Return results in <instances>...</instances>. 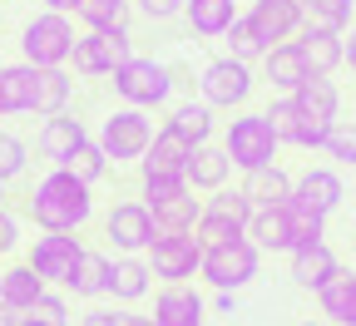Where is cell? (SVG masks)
<instances>
[{
    "instance_id": "obj_3",
    "label": "cell",
    "mask_w": 356,
    "mask_h": 326,
    "mask_svg": "<svg viewBox=\"0 0 356 326\" xmlns=\"http://www.w3.org/2000/svg\"><path fill=\"white\" fill-rule=\"evenodd\" d=\"M154 133H159V129H154L149 109L119 104V109L104 114V124H99V133H95V144L109 154L114 168H139L144 154H149V144H154Z\"/></svg>"
},
{
    "instance_id": "obj_50",
    "label": "cell",
    "mask_w": 356,
    "mask_h": 326,
    "mask_svg": "<svg viewBox=\"0 0 356 326\" xmlns=\"http://www.w3.org/2000/svg\"><path fill=\"white\" fill-rule=\"evenodd\" d=\"M124 326H154V321H149V316H139V311H129V307H124Z\"/></svg>"
},
{
    "instance_id": "obj_8",
    "label": "cell",
    "mask_w": 356,
    "mask_h": 326,
    "mask_svg": "<svg viewBox=\"0 0 356 326\" xmlns=\"http://www.w3.org/2000/svg\"><path fill=\"white\" fill-rule=\"evenodd\" d=\"M252 89H257L252 65H243V60H233V55L208 60V65H203V74H198V99H203V104H213V109H222V114L248 109Z\"/></svg>"
},
{
    "instance_id": "obj_4",
    "label": "cell",
    "mask_w": 356,
    "mask_h": 326,
    "mask_svg": "<svg viewBox=\"0 0 356 326\" xmlns=\"http://www.w3.org/2000/svg\"><path fill=\"white\" fill-rule=\"evenodd\" d=\"M74 15H60V10H40L20 25V60L35 65V70H55V65H70L74 55Z\"/></svg>"
},
{
    "instance_id": "obj_48",
    "label": "cell",
    "mask_w": 356,
    "mask_h": 326,
    "mask_svg": "<svg viewBox=\"0 0 356 326\" xmlns=\"http://www.w3.org/2000/svg\"><path fill=\"white\" fill-rule=\"evenodd\" d=\"M0 326H25V311H15V307L0 302Z\"/></svg>"
},
{
    "instance_id": "obj_17",
    "label": "cell",
    "mask_w": 356,
    "mask_h": 326,
    "mask_svg": "<svg viewBox=\"0 0 356 326\" xmlns=\"http://www.w3.org/2000/svg\"><path fill=\"white\" fill-rule=\"evenodd\" d=\"M203 297L188 287V282H163L159 292H154V311H149V321L154 326H203Z\"/></svg>"
},
{
    "instance_id": "obj_1",
    "label": "cell",
    "mask_w": 356,
    "mask_h": 326,
    "mask_svg": "<svg viewBox=\"0 0 356 326\" xmlns=\"http://www.w3.org/2000/svg\"><path fill=\"white\" fill-rule=\"evenodd\" d=\"M25 218L40 232H84L95 222V188L70 168H50L25 198Z\"/></svg>"
},
{
    "instance_id": "obj_5",
    "label": "cell",
    "mask_w": 356,
    "mask_h": 326,
    "mask_svg": "<svg viewBox=\"0 0 356 326\" xmlns=\"http://www.w3.org/2000/svg\"><path fill=\"white\" fill-rule=\"evenodd\" d=\"M173 84H178L173 65H163V60H154V55H134V60H124V65L114 70V95H119V104L149 109V114H154V109H168Z\"/></svg>"
},
{
    "instance_id": "obj_7",
    "label": "cell",
    "mask_w": 356,
    "mask_h": 326,
    "mask_svg": "<svg viewBox=\"0 0 356 326\" xmlns=\"http://www.w3.org/2000/svg\"><path fill=\"white\" fill-rule=\"evenodd\" d=\"M257 267H262V247L248 238H228V243H213L208 252H203V282L213 287V292H243L252 277H257Z\"/></svg>"
},
{
    "instance_id": "obj_30",
    "label": "cell",
    "mask_w": 356,
    "mask_h": 326,
    "mask_svg": "<svg viewBox=\"0 0 356 326\" xmlns=\"http://www.w3.org/2000/svg\"><path fill=\"white\" fill-rule=\"evenodd\" d=\"M168 129H178L188 144H213V129H218V109L203 99H184V104H168Z\"/></svg>"
},
{
    "instance_id": "obj_15",
    "label": "cell",
    "mask_w": 356,
    "mask_h": 326,
    "mask_svg": "<svg viewBox=\"0 0 356 326\" xmlns=\"http://www.w3.org/2000/svg\"><path fill=\"white\" fill-rule=\"evenodd\" d=\"M267 119H273V129H277V138L282 144H292V149H327V133L337 129H327V124H317V119H307L297 104H292V95H277L273 104H267Z\"/></svg>"
},
{
    "instance_id": "obj_44",
    "label": "cell",
    "mask_w": 356,
    "mask_h": 326,
    "mask_svg": "<svg viewBox=\"0 0 356 326\" xmlns=\"http://www.w3.org/2000/svg\"><path fill=\"white\" fill-rule=\"evenodd\" d=\"M20 238H25V232H20V218H15L10 208H0V262H6L10 252H20Z\"/></svg>"
},
{
    "instance_id": "obj_9",
    "label": "cell",
    "mask_w": 356,
    "mask_h": 326,
    "mask_svg": "<svg viewBox=\"0 0 356 326\" xmlns=\"http://www.w3.org/2000/svg\"><path fill=\"white\" fill-rule=\"evenodd\" d=\"M84 252H89V247L79 243V232H35L25 262L35 267V277H44V287L70 292V282H74Z\"/></svg>"
},
{
    "instance_id": "obj_10",
    "label": "cell",
    "mask_w": 356,
    "mask_h": 326,
    "mask_svg": "<svg viewBox=\"0 0 356 326\" xmlns=\"http://www.w3.org/2000/svg\"><path fill=\"white\" fill-rule=\"evenodd\" d=\"M134 60V40L129 30H84L74 40V55H70V70L79 79H114V70Z\"/></svg>"
},
{
    "instance_id": "obj_32",
    "label": "cell",
    "mask_w": 356,
    "mask_h": 326,
    "mask_svg": "<svg viewBox=\"0 0 356 326\" xmlns=\"http://www.w3.org/2000/svg\"><path fill=\"white\" fill-rule=\"evenodd\" d=\"M248 238H252L262 252H292L287 213H282V208H252V218H248Z\"/></svg>"
},
{
    "instance_id": "obj_19",
    "label": "cell",
    "mask_w": 356,
    "mask_h": 326,
    "mask_svg": "<svg viewBox=\"0 0 356 326\" xmlns=\"http://www.w3.org/2000/svg\"><path fill=\"white\" fill-rule=\"evenodd\" d=\"M292 198H302L307 208H317V213H337V208H341V198H346V183H341V173H337V168L317 163V168H302V173H297Z\"/></svg>"
},
{
    "instance_id": "obj_45",
    "label": "cell",
    "mask_w": 356,
    "mask_h": 326,
    "mask_svg": "<svg viewBox=\"0 0 356 326\" xmlns=\"http://www.w3.org/2000/svg\"><path fill=\"white\" fill-rule=\"evenodd\" d=\"M79 326H124V311H114V307H89V311L79 316Z\"/></svg>"
},
{
    "instance_id": "obj_27",
    "label": "cell",
    "mask_w": 356,
    "mask_h": 326,
    "mask_svg": "<svg viewBox=\"0 0 356 326\" xmlns=\"http://www.w3.org/2000/svg\"><path fill=\"white\" fill-rule=\"evenodd\" d=\"M35 114V65H0V119Z\"/></svg>"
},
{
    "instance_id": "obj_51",
    "label": "cell",
    "mask_w": 356,
    "mask_h": 326,
    "mask_svg": "<svg viewBox=\"0 0 356 326\" xmlns=\"http://www.w3.org/2000/svg\"><path fill=\"white\" fill-rule=\"evenodd\" d=\"M25 326H44V321H40V316H25Z\"/></svg>"
},
{
    "instance_id": "obj_47",
    "label": "cell",
    "mask_w": 356,
    "mask_h": 326,
    "mask_svg": "<svg viewBox=\"0 0 356 326\" xmlns=\"http://www.w3.org/2000/svg\"><path fill=\"white\" fill-rule=\"evenodd\" d=\"M341 44H346V70L356 74V25H351V30L341 35Z\"/></svg>"
},
{
    "instance_id": "obj_29",
    "label": "cell",
    "mask_w": 356,
    "mask_h": 326,
    "mask_svg": "<svg viewBox=\"0 0 356 326\" xmlns=\"http://www.w3.org/2000/svg\"><path fill=\"white\" fill-rule=\"evenodd\" d=\"M74 99V70L70 65H55V70H35V114L50 119V114H65Z\"/></svg>"
},
{
    "instance_id": "obj_43",
    "label": "cell",
    "mask_w": 356,
    "mask_h": 326,
    "mask_svg": "<svg viewBox=\"0 0 356 326\" xmlns=\"http://www.w3.org/2000/svg\"><path fill=\"white\" fill-rule=\"evenodd\" d=\"M134 10L144 20H154V25H168V20L184 15V0H134Z\"/></svg>"
},
{
    "instance_id": "obj_41",
    "label": "cell",
    "mask_w": 356,
    "mask_h": 326,
    "mask_svg": "<svg viewBox=\"0 0 356 326\" xmlns=\"http://www.w3.org/2000/svg\"><path fill=\"white\" fill-rule=\"evenodd\" d=\"M193 232H198V243H203V247H213V243L243 238L248 227H243V222H233V218H222V213H208V208H203V218H198V227H193Z\"/></svg>"
},
{
    "instance_id": "obj_25",
    "label": "cell",
    "mask_w": 356,
    "mask_h": 326,
    "mask_svg": "<svg viewBox=\"0 0 356 326\" xmlns=\"http://www.w3.org/2000/svg\"><path fill=\"white\" fill-rule=\"evenodd\" d=\"M228 173H233V158L222 144H198L193 158H188V188L193 193H218V188H228Z\"/></svg>"
},
{
    "instance_id": "obj_37",
    "label": "cell",
    "mask_w": 356,
    "mask_h": 326,
    "mask_svg": "<svg viewBox=\"0 0 356 326\" xmlns=\"http://www.w3.org/2000/svg\"><path fill=\"white\" fill-rule=\"evenodd\" d=\"M302 10H307V25H327V30H351V10H356V0H302Z\"/></svg>"
},
{
    "instance_id": "obj_38",
    "label": "cell",
    "mask_w": 356,
    "mask_h": 326,
    "mask_svg": "<svg viewBox=\"0 0 356 326\" xmlns=\"http://www.w3.org/2000/svg\"><path fill=\"white\" fill-rule=\"evenodd\" d=\"M65 168H70L74 178H84V183H89V188H95V183H104V178L114 173V163H109V154H104V149L95 144V138H89V144H84V149H74V158H70Z\"/></svg>"
},
{
    "instance_id": "obj_16",
    "label": "cell",
    "mask_w": 356,
    "mask_h": 326,
    "mask_svg": "<svg viewBox=\"0 0 356 326\" xmlns=\"http://www.w3.org/2000/svg\"><path fill=\"white\" fill-rule=\"evenodd\" d=\"M193 149L198 144H188L178 129H159L154 133V144H149V154H144V163H139V178H184L188 173V158H193Z\"/></svg>"
},
{
    "instance_id": "obj_53",
    "label": "cell",
    "mask_w": 356,
    "mask_h": 326,
    "mask_svg": "<svg viewBox=\"0 0 356 326\" xmlns=\"http://www.w3.org/2000/svg\"><path fill=\"white\" fill-rule=\"evenodd\" d=\"M351 252H356V238H351Z\"/></svg>"
},
{
    "instance_id": "obj_18",
    "label": "cell",
    "mask_w": 356,
    "mask_h": 326,
    "mask_svg": "<svg viewBox=\"0 0 356 326\" xmlns=\"http://www.w3.org/2000/svg\"><path fill=\"white\" fill-rule=\"evenodd\" d=\"M262 79L277 89V95H297V89L312 79V65L302 55V44L287 40V44H273V50L262 55Z\"/></svg>"
},
{
    "instance_id": "obj_2",
    "label": "cell",
    "mask_w": 356,
    "mask_h": 326,
    "mask_svg": "<svg viewBox=\"0 0 356 326\" xmlns=\"http://www.w3.org/2000/svg\"><path fill=\"white\" fill-rule=\"evenodd\" d=\"M222 149H228V158H233L238 173H252V168L277 163L282 138H277L273 119H267V109H238L228 119V129H222Z\"/></svg>"
},
{
    "instance_id": "obj_46",
    "label": "cell",
    "mask_w": 356,
    "mask_h": 326,
    "mask_svg": "<svg viewBox=\"0 0 356 326\" xmlns=\"http://www.w3.org/2000/svg\"><path fill=\"white\" fill-rule=\"evenodd\" d=\"M213 307H218L222 316H233V311H238V292H218V297H213Z\"/></svg>"
},
{
    "instance_id": "obj_24",
    "label": "cell",
    "mask_w": 356,
    "mask_h": 326,
    "mask_svg": "<svg viewBox=\"0 0 356 326\" xmlns=\"http://www.w3.org/2000/svg\"><path fill=\"white\" fill-rule=\"evenodd\" d=\"M238 0H184V20L198 40H222L238 25Z\"/></svg>"
},
{
    "instance_id": "obj_52",
    "label": "cell",
    "mask_w": 356,
    "mask_h": 326,
    "mask_svg": "<svg viewBox=\"0 0 356 326\" xmlns=\"http://www.w3.org/2000/svg\"><path fill=\"white\" fill-rule=\"evenodd\" d=\"M297 326H322V321H297Z\"/></svg>"
},
{
    "instance_id": "obj_12",
    "label": "cell",
    "mask_w": 356,
    "mask_h": 326,
    "mask_svg": "<svg viewBox=\"0 0 356 326\" xmlns=\"http://www.w3.org/2000/svg\"><path fill=\"white\" fill-rule=\"evenodd\" d=\"M203 252L208 247L198 243V232H159L144 257H149L159 282H193L203 272Z\"/></svg>"
},
{
    "instance_id": "obj_40",
    "label": "cell",
    "mask_w": 356,
    "mask_h": 326,
    "mask_svg": "<svg viewBox=\"0 0 356 326\" xmlns=\"http://www.w3.org/2000/svg\"><path fill=\"white\" fill-rule=\"evenodd\" d=\"M337 168H356V124L351 119H341L332 133H327V149H322Z\"/></svg>"
},
{
    "instance_id": "obj_13",
    "label": "cell",
    "mask_w": 356,
    "mask_h": 326,
    "mask_svg": "<svg viewBox=\"0 0 356 326\" xmlns=\"http://www.w3.org/2000/svg\"><path fill=\"white\" fill-rule=\"evenodd\" d=\"M243 20L262 40V50H273V44H287V40L302 35L307 10H302V0H252V6L243 10Z\"/></svg>"
},
{
    "instance_id": "obj_23",
    "label": "cell",
    "mask_w": 356,
    "mask_h": 326,
    "mask_svg": "<svg viewBox=\"0 0 356 326\" xmlns=\"http://www.w3.org/2000/svg\"><path fill=\"white\" fill-rule=\"evenodd\" d=\"M287 257H292V282H297V287H307V292H322L332 277L341 272V257H337L327 243L297 247V252H287Z\"/></svg>"
},
{
    "instance_id": "obj_14",
    "label": "cell",
    "mask_w": 356,
    "mask_h": 326,
    "mask_svg": "<svg viewBox=\"0 0 356 326\" xmlns=\"http://www.w3.org/2000/svg\"><path fill=\"white\" fill-rule=\"evenodd\" d=\"M84 144H89V129H84V119H74L70 109L40 119V129H35V154L50 163V168H65V163L74 158V149H84Z\"/></svg>"
},
{
    "instance_id": "obj_20",
    "label": "cell",
    "mask_w": 356,
    "mask_h": 326,
    "mask_svg": "<svg viewBox=\"0 0 356 326\" xmlns=\"http://www.w3.org/2000/svg\"><path fill=\"white\" fill-rule=\"evenodd\" d=\"M154 292V267H149V257H119L114 252V267H109V297L119 302V307H134V302H144Z\"/></svg>"
},
{
    "instance_id": "obj_31",
    "label": "cell",
    "mask_w": 356,
    "mask_h": 326,
    "mask_svg": "<svg viewBox=\"0 0 356 326\" xmlns=\"http://www.w3.org/2000/svg\"><path fill=\"white\" fill-rule=\"evenodd\" d=\"M317 302H322V316H332L337 326H356V272L341 267L332 282L317 292Z\"/></svg>"
},
{
    "instance_id": "obj_34",
    "label": "cell",
    "mask_w": 356,
    "mask_h": 326,
    "mask_svg": "<svg viewBox=\"0 0 356 326\" xmlns=\"http://www.w3.org/2000/svg\"><path fill=\"white\" fill-rule=\"evenodd\" d=\"M129 15L134 0H79L74 6V20L84 30H129Z\"/></svg>"
},
{
    "instance_id": "obj_54",
    "label": "cell",
    "mask_w": 356,
    "mask_h": 326,
    "mask_svg": "<svg viewBox=\"0 0 356 326\" xmlns=\"http://www.w3.org/2000/svg\"><path fill=\"white\" fill-rule=\"evenodd\" d=\"M0 20H6V15H0Z\"/></svg>"
},
{
    "instance_id": "obj_26",
    "label": "cell",
    "mask_w": 356,
    "mask_h": 326,
    "mask_svg": "<svg viewBox=\"0 0 356 326\" xmlns=\"http://www.w3.org/2000/svg\"><path fill=\"white\" fill-rule=\"evenodd\" d=\"M292 104L307 114V119H317V124H341V89H337V79H327V74H312L297 95H292Z\"/></svg>"
},
{
    "instance_id": "obj_6",
    "label": "cell",
    "mask_w": 356,
    "mask_h": 326,
    "mask_svg": "<svg viewBox=\"0 0 356 326\" xmlns=\"http://www.w3.org/2000/svg\"><path fill=\"white\" fill-rule=\"evenodd\" d=\"M139 198L149 203L159 232H193L203 218V198L188 188V178H139Z\"/></svg>"
},
{
    "instance_id": "obj_36",
    "label": "cell",
    "mask_w": 356,
    "mask_h": 326,
    "mask_svg": "<svg viewBox=\"0 0 356 326\" xmlns=\"http://www.w3.org/2000/svg\"><path fill=\"white\" fill-rule=\"evenodd\" d=\"M25 168H30V144L20 133H10V129H0V183H20L25 178Z\"/></svg>"
},
{
    "instance_id": "obj_33",
    "label": "cell",
    "mask_w": 356,
    "mask_h": 326,
    "mask_svg": "<svg viewBox=\"0 0 356 326\" xmlns=\"http://www.w3.org/2000/svg\"><path fill=\"white\" fill-rule=\"evenodd\" d=\"M109 267H114L109 252L89 247L84 262H79V272H74V282H70V297H79V302H99V297H109Z\"/></svg>"
},
{
    "instance_id": "obj_22",
    "label": "cell",
    "mask_w": 356,
    "mask_h": 326,
    "mask_svg": "<svg viewBox=\"0 0 356 326\" xmlns=\"http://www.w3.org/2000/svg\"><path fill=\"white\" fill-rule=\"evenodd\" d=\"M292 173L282 168V163H267V168H252V173H243V198L252 203V208H282L287 198H292Z\"/></svg>"
},
{
    "instance_id": "obj_28",
    "label": "cell",
    "mask_w": 356,
    "mask_h": 326,
    "mask_svg": "<svg viewBox=\"0 0 356 326\" xmlns=\"http://www.w3.org/2000/svg\"><path fill=\"white\" fill-rule=\"evenodd\" d=\"M50 292L44 287V277H35V267L30 262H10V267H0V302L6 307H15V311H35V302Z\"/></svg>"
},
{
    "instance_id": "obj_49",
    "label": "cell",
    "mask_w": 356,
    "mask_h": 326,
    "mask_svg": "<svg viewBox=\"0 0 356 326\" xmlns=\"http://www.w3.org/2000/svg\"><path fill=\"white\" fill-rule=\"evenodd\" d=\"M40 6H44V10H60V15H74L79 0H40Z\"/></svg>"
},
{
    "instance_id": "obj_11",
    "label": "cell",
    "mask_w": 356,
    "mask_h": 326,
    "mask_svg": "<svg viewBox=\"0 0 356 326\" xmlns=\"http://www.w3.org/2000/svg\"><path fill=\"white\" fill-rule=\"evenodd\" d=\"M154 238H159V222H154V213H149V203L144 198H124V203H114L109 213H104V243L124 257H144L149 247H154Z\"/></svg>"
},
{
    "instance_id": "obj_35",
    "label": "cell",
    "mask_w": 356,
    "mask_h": 326,
    "mask_svg": "<svg viewBox=\"0 0 356 326\" xmlns=\"http://www.w3.org/2000/svg\"><path fill=\"white\" fill-rule=\"evenodd\" d=\"M282 213H287V227H292V252L297 247H312V243H327V213L307 208L302 198H287Z\"/></svg>"
},
{
    "instance_id": "obj_55",
    "label": "cell",
    "mask_w": 356,
    "mask_h": 326,
    "mask_svg": "<svg viewBox=\"0 0 356 326\" xmlns=\"http://www.w3.org/2000/svg\"><path fill=\"white\" fill-rule=\"evenodd\" d=\"M203 326H208V321H203Z\"/></svg>"
},
{
    "instance_id": "obj_21",
    "label": "cell",
    "mask_w": 356,
    "mask_h": 326,
    "mask_svg": "<svg viewBox=\"0 0 356 326\" xmlns=\"http://www.w3.org/2000/svg\"><path fill=\"white\" fill-rule=\"evenodd\" d=\"M297 44H302V55H307L312 74H327V79H332V74L346 65V44H341V30H327V25H302Z\"/></svg>"
},
{
    "instance_id": "obj_42",
    "label": "cell",
    "mask_w": 356,
    "mask_h": 326,
    "mask_svg": "<svg viewBox=\"0 0 356 326\" xmlns=\"http://www.w3.org/2000/svg\"><path fill=\"white\" fill-rule=\"evenodd\" d=\"M30 316H40L44 326H70V292L50 287V292L35 302V311H30Z\"/></svg>"
},
{
    "instance_id": "obj_39",
    "label": "cell",
    "mask_w": 356,
    "mask_h": 326,
    "mask_svg": "<svg viewBox=\"0 0 356 326\" xmlns=\"http://www.w3.org/2000/svg\"><path fill=\"white\" fill-rule=\"evenodd\" d=\"M222 44H228V55L243 60V65H262V55H267V50H262V40L252 35V25H248L243 15H238V25H233L228 35H222Z\"/></svg>"
}]
</instances>
